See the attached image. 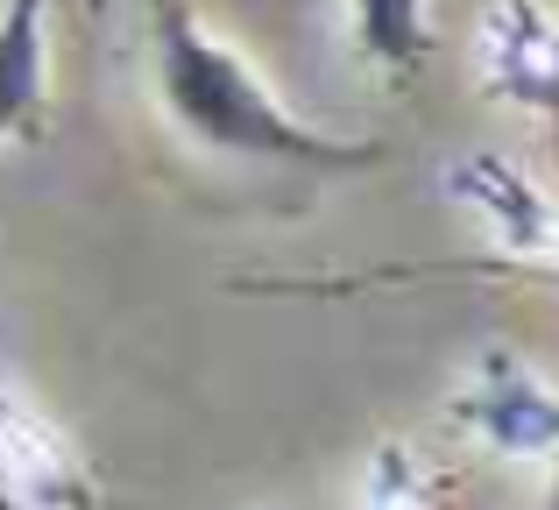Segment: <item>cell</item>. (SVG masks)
<instances>
[{"label":"cell","instance_id":"obj_6","mask_svg":"<svg viewBox=\"0 0 559 510\" xmlns=\"http://www.w3.org/2000/svg\"><path fill=\"white\" fill-rule=\"evenodd\" d=\"M0 510H22V503H14V489H8V483H0Z\"/></svg>","mask_w":559,"mask_h":510},{"label":"cell","instance_id":"obj_3","mask_svg":"<svg viewBox=\"0 0 559 510\" xmlns=\"http://www.w3.org/2000/svg\"><path fill=\"white\" fill-rule=\"evenodd\" d=\"M496 85L559 114V36L538 22L532 0H503L496 8Z\"/></svg>","mask_w":559,"mask_h":510},{"label":"cell","instance_id":"obj_4","mask_svg":"<svg viewBox=\"0 0 559 510\" xmlns=\"http://www.w3.org/2000/svg\"><path fill=\"white\" fill-rule=\"evenodd\" d=\"M43 114V0H8L0 14V135Z\"/></svg>","mask_w":559,"mask_h":510},{"label":"cell","instance_id":"obj_5","mask_svg":"<svg viewBox=\"0 0 559 510\" xmlns=\"http://www.w3.org/2000/svg\"><path fill=\"white\" fill-rule=\"evenodd\" d=\"M361 8V50L382 57V64L411 71L425 64V50H432V36H425L418 22V0H355Z\"/></svg>","mask_w":559,"mask_h":510},{"label":"cell","instance_id":"obj_2","mask_svg":"<svg viewBox=\"0 0 559 510\" xmlns=\"http://www.w3.org/2000/svg\"><path fill=\"white\" fill-rule=\"evenodd\" d=\"M467 418H475L496 447H510V454H538V447L559 440V404L524 369H510V361H489L481 398H467Z\"/></svg>","mask_w":559,"mask_h":510},{"label":"cell","instance_id":"obj_7","mask_svg":"<svg viewBox=\"0 0 559 510\" xmlns=\"http://www.w3.org/2000/svg\"><path fill=\"white\" fill-rule=\"evenodd\" d=\"M546 510H559V469H552V497H546Z\"/></svg>","mask_w":559,"mask_h":510},{"label":"cell","instance_id":"obj_1","mask_svg":"<svg viewBox=\"0 0 559 510\" xmlns=\"http://www.w3.org/2000/svg\"><path fill=\"white\" fill-rule=\"evenodd\" d=\"M156 85L164 107L178 114L199 142L213 150H241V156H276V164H305V170H361L376 164V142H333L319 128L290 121L270 93L255 85V71L234 50H219L213 36H199V22L185 14V0L156 8Z\"/></svg>","mask_w":559,"mask_h":510},{"label":"cell","instance_id":"obj_8","mask_svg":"<svg viewBox=\"0 0 559 510\" xmlns=\"http://www.w3.org/2000/svg\"><path fill=\"white\" fill-rule=\"evenodd\" d=\"M93 14H107V0H93Z\"/></svg>","mask_w":559,"mask_h":510}]
</instances>
